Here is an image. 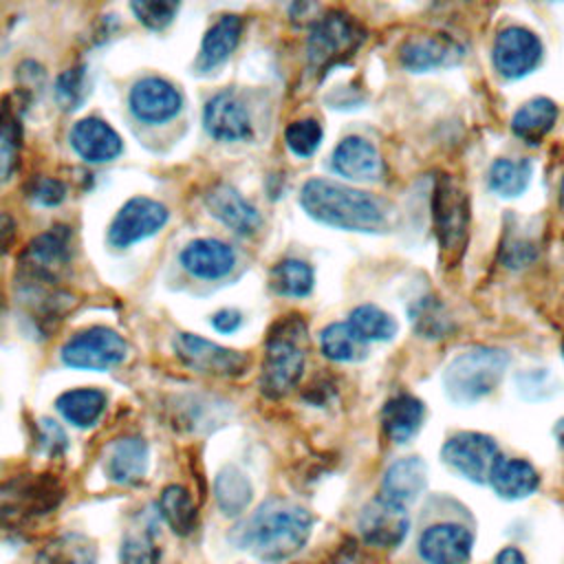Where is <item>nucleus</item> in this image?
<instances>
[{
	"instance_id": "1a4fd4ad",
	"label": "nucleus",
	"mask_w": 564,
	"mask_h": 564,
	"mask_svg": "<svg viewBox=\"0 0 564 564\" xmlns=\"http://www.w3.org/2000/svg\"><path fill=\"white\" fill-rule=\"evenodd\" d=\"M443 463L458 476L471 482H489V476L500 460L498 445L480 432H458L449 436L441 449Z\"/></svg>"
},
{
	"instance_id": "c9c22d12",
	"label": "nucleus",
	"mask_w": 564,
	"mask_h": 564,
	"mask_svg": "<svg viewBox=\"0 0 564 564\" xmlns=\"http://www.w3.org/2000/svg\"><path fill=\"white\" fill-rule=\"evenodd\" d=\"M119 560L121 564H159L161 549L154 540V533L148 527L128 531L121 542Z\"/></svg>"
},
{
	"instance_id": "0eeeda50",
	"label": "nucleus",
	"mask_w": 564,
	"mask_h": 564,
	"mask_svg": "<svg viewBox=\"0 0 564 564\" xmlns=\"http://www.w3.org/2000/svg\"><path fill=\"white\" fill-rule=\"evenodd\" d=\"M434 227L443 258L456 262L465 249L469 227V205L465 192L449 178L441 176L434 189Z\"/></svg>"
},
{
	"instance_id": "5701e85b",
	"label": "nucleus",
	"mask_w": 564,
	"mask_h": 564,
	"mask_svg": "<svg viewBox=\"0 0 564 564\" xmlns=\"http://www.w3.org/2000/svg\"><path fill=\"white\" fill-rule=\"evenodd\" d=\"M106 476L117 485H137L148 469V445L139 436L117 438L104 456Z\"/></svg>"
},
{
	"instance_id": "6ab92c4d",
	"label": "nucleus",
	"mask_w": 564,
	"mask_h": 564,
	"mask_svg": "<svg viewBox=\"0 0 564 564\" xmlns=\"http://www.w3.org/2000/svg\"><path fill=\"white\" fill-rule=\"evenodd\" d=\"M205 205L214 218L242 236L253 234L262 223L258 209L234 185L227 183H216L209 187L205 194Z\"/></svg>"
},
{
	"instance_id": "9d476101",
	"label": "nucleus",
	"mask_w": 564,
	"mask_h": 564,
	"mask_svg": "<svg viewBox=\"0 0 564 564\" xmlns=\"http://www.w3.org/2000/svg\"><path fill=\"white\" fill-rule=\"evenodd\" d=\"M174 352L194 372L214 377H236L247 370V357L238 350L214 344L194 333H181L174 339Z\"/></svg>"
},
{
	"instance_id": "a878e982",
	"label": "nucleus",
	"mask_w": 564,
	"mask_h": 564,
	"mask_svg": "<svg viewBox=\"0 0 564 564\" xmlns=\"http://www.w3.org/2000/svg\"><path fill=\"white\" fill-rule=\"evenodd\" d=\"M489 485L491 489L505 498V500H520L531 496L538 485V471L531 463L522 460V458H502L496 463L491 476H489Z\"/></svg>"
},
{
	"instance_id": "8fccbe9b",
	"label": "nucleus",
	"mask_w": 564,
	"mask_h": 564,
	"mask_svg": "<svg viewBox=\"0 0 564 564\" xmlns=\"http://www.w3.org/2000/svg\"><path fill=\"white\" fill-rule=\"evenodd\" d=\"M0 306H2V297H0Z\"/></svg>"
},
{
	"instance_id": "e433bc0d",
	"label": "nucleus",
	"mask_w": 564,
	"mask_h": 564,
	"mask_svg": "<svg viewBox=\"0 0 564 564\" xmlns=\"http://www.w3.org/2000/svg\"><path fill=\"white\" fill-rule=\"evenodd\" d=\"M88 95V82H86V68L73 66L64 70L55 82V101L64 110H75Z\"/></svg>"
},
{
	"instance_id": "ddd939ff",
	"label": "nucleus",
	"mask_w": 564,
	"mask_h": 564,
	"mask_svg": "<svg viewBox=\"0 0 564 564\" xmlns=\"http://www.w3.org/2000/svg\"><path fill=\"white\" fill-rule=\"evenodd\" d=\"M132 115L145 123H165L183 108V97L176 86L163 77H143L132 84L128 95Z\"/></svg>"
},
{
	"instance_id": "bb28decb",
	"label": "nucleus",
	"mask_w": 564,
	"mask_h": 564,
	"mask_svg": "<svg viewBox=\"0 0 564 564\" xmlns=\"http://www.w3.org/2000/svg\"><path fill=\"white\" fill-rule=\"evenodd\" d=\"M555 121H557L555 101L549 97H533L516 110L511 119V130L524 143L538 145L553 130Z\"/></svg>"
},
{
	"instance_id": "b1692460",
	"label": "nucleus",
	"mask_w": 564,
	"mask_h": 564,
	"mask_svg": "<svg viewBox=\"0 0 564 564\" xmlns=\"http://www.w3.org/2000/svg\"><path fill=\"white\" fill-rule=\"evenodd\" d=\"M240 33H242V20L238 15L218 18L200 40L196 68L200 73H212L214 68L223 66L229 59V55L236 51L240 42Z\"/></svg>"
},
{
	"instance_id": "a19ab883",
	"label": "nucleus",
	"mask_w": 564,
	"mask_h": 564,
	"mask_svg": "<svg viewBox=\"0 0 564 564\" xmlns=\"http://www.w3.org/2000/svg\"><path fill=\"white\" fill-rule=\"evenodd\" d=\"M42 425V443H44V447L48 449V452H64L66 449V434H64V430L57 425V423H53L51 419H44V421H40Z\"/></svg>"
},
{
	"instance_id": "49530a36",
	"label": "nucleus",
	"mask_w": 564,
	"mask_h": 564,
	"mask_svg": "<svg viewBox=\"0 0 564 564\" xmlns=\"http://www.w3.org/2000/svg\"><path fill=\"white\" fill-rule=\"evenodd\" d=\"M555 434H557V441H560V445L564 447V419L557 423V427H555Z\"/></svg>"
},
{
	"instance_id": "4c0bfd02",
	"label": "nucleus",
	"mask_w": 564,
	"mask_h": 564,
	"mask_svg": "<svg viewBox=\"0 0 564 564\" xmlns=\"http://www.w3.org/2000/svg\"><path fill=\"white\" fill-rule=\"evenodd\" d=\"M286 148L297 156H311L322 143V126L315 119H297L284 130Z\"/></svg>"
},
{
	"instance_id": "4be33fe9",
	"label": "nucleus",
	"mask_w": 564,
	"mask_h": 564,
	"mask_svg": "<svg viewBox=\"0 0 564 564\" xmlns=\"http://www.w3.org/2000/svg\"><path fill=\"white\" fill-rule=\"evenodd\" d=\"M427 485V467L419 456L394 460L381 478V498L399 507L412 505Z\"/></svg>"
},
{
	"instance_id": "c756f323",
	"label": "nucleus",
	"mask_w": 564,
	"mask_h": 564,
	"mask_svg": "<svg viewBox=\"0 0 564 564\" xmlns=\"http://www.w3.org/2000/svg\"><path fill=\"white\" fill-rule=\"evenodd\" d=\"M251 482L245 476V471H240L234 465H227L218 471L216 482H214V494L218 500V507L225 516H240L247 505L251 502Z\"/></svg>"
},
{
	"instance_id": "7c9ffc66",
	"label": "nucleus",
	"mask_w": 564,
	"mask_h": 564,
	"mask_svg": "<svg viewBox=\"0 0 564 564\" xmlns=\"http://www.w3.org/2000/svg\"><path fill=\"white\" fill-rule=\"evenodd\" d=\"M531 172L529 159H498L489 167V189L502 198H516L529 187Z\"/></svg>"
},
{
	"instance_id": "393cba45",
	"label": "nucleus",
	"mask_w": 564,
	"mask_h": 564,
	"mask_svg": "<svg viewBox=\"0 0 564 564\" xmlns=\"http://www.w3.org/2000/svg\"><path fill=\"white\" fill-rule=\"evenodd\" d=\"M425 408L412 394H397L381 410L383 432L392 443H408L423 425Z\"/></svg>"
},
{
	"instance_id": "7ed1b4c3",
	"label": "nucleus",
	"mask_w": 564,
	"mask_h": 564,
	"mask_svg": "<svg viewBox=\"0 0 564 564\" xmlns=\"http://www.w3.org/2000/svg\"><path fill=\"white\" fill-rule=\"evenodd\" d=\"M306 364V324L297 315L275 322L264 344L260 368V390L269 399L289 394L304 375Z\"/></svg>"
},
{
	"instance_id": "f8f14e48",
	"label": "nucleus",
	"mask_w": 564,
	"mask_h": 564,
	"mask_svg": "<svg viewBox=\"0 0 564 564\" xmlns=\"http://www.w3.org/2000/svg\"><path fill=\"white\" fill-rule=\"evenodd\" d=\"M167 220V207L152 198H130L110 223L108 240L112 247L126 249L148 236H154Z\"/></svg>"
},
{
	"instance_id": "2f4dec72",
	"label": "nucleus",
	"mask_w": 564,
	"mask_h": 564,
	"mask_svg": "<svg viewBox=\"0 0 564 564\" xmlns=\"http://www.w3.org/2000/svg\"><path fill=\"white\" fill-rule=\"evenodd\" d=\"M319 348L333 361H359L366 357V341L346 322L328 324L319 333Z\"/></svg>"
},
{
	"instance_id": "2eb2a0df",
	"label": "nucleus",
	"mask_w": 564,
	"mask_h": 564,
	"mask_svg": "<svg viewBox=\"0 0 564 564\" xmlns=\"http://www.w3.org/2000/svg\"><path fill=\"white\" fill-rule=\"evenodd\" d=\"M474 535L456 522H438L427 527L419 538V555L427 564H465L471 555Z\"/></svg>"
},
{
	"instance_id": "58836bf2",
	"label": "nucleus",
	"mask_w": 564,
	"mask_h": 564,
	"mask_svg": "<svg viewBox=\"0 0 564 564\" xmlns=\"http://www.w3.org/2000/svg\"><path fill=\"white\" fill-rule=\"evenodd\" d=\"M130 11L137 15V20L143 26L152 31H161L174 20L178 4L167 0H137V2H130Z\"/></svg>"
},
{
	"instance_id": "39448f33",
	"label": "nucleus",
	"mask_w": 564,
	"mask_h": 564,
	"mask_svg": "<svg viewBox=\"0 0 564 564\" xmlns=\"http://www.w3.org/2000/svg\"><path fill=\"white\" fill-rule=\"evenodd\" d=\"M364 42V29L341 11L322 15L308 33L306 55L313 70H328L330 66L350 57Z\"/></svg>"
},
{
	"instance_id": "4468645a",
	"label": "nucleus",
	"mask_w": 564,
	"mask_h": 564,
	"mask_svg": "<svg viewBox=\"0 0 564 564\" xmlns=\"http://www.w3.org/2000/svg\"><path fill=\"white\" fill-rule=\"evenodd\" d=\"M410 518L408 509L377 496L361 509L359 533L361 538L379 549H394L408 535Z\"/></svg>"
},
{
	"instance_id": "412c9836",
	"label": "nucleus",
	"mask_w": 564,
	"mask_h": 564,
	"mask_svg": "<svg viewBox=\"0 0 564 564\" xmlns=\"http://www.w3.org/2000/svg\"><path fill=\"white\" fill-rule=\"evenodd\" d=\"M333 170L350 181H377L383 172L379 150L364 137H346L337 143L330 159Z\"/></svg>"
},
{
	"instance_id": "6e6552de",
	"label": "nucleus",
	"mask_w": 564,
	"mask_h": 564,
	"mask_svg": "<svg viewBox=\"0 0 564 564\" xmlns=\"http://www.w3.org/2000/svg\"><path fill=\"white\" fill-rule=\"evenodd\" d=\"M123 337L106 326H90L75 333L62 346V361L79 370H108L126 359Z\"/></svg>"
},
{
	"instance_id": "423d86ee",
	"label": "nucleus",
	"mask_w": 564,
	"mask_h": 564,
	"mask_svg": "<svg viewBox=\"0 0 564 564\" xmlns=\"http://www.w3.org/2000/svg\"><path fill=\"white\" fill-rule=\"evenodd\" d=\"M73 253V234L66 225L51 227L48 231L35 236L22 258L20 271L26 286H55L62 271L68 267Z\"/></svg>"
},
{
	"instance_id": "79ce46f5",
	"label": "nucleus",
	"mask_w": 564,
	"mask_h": 564,
	"mask_svg": "<svg viewBox=\"0 0 564 564\" xmlns=\"http://www.w3.org/2000/svg\"><path fill=\"white\" fill-rule=\"evenodd\" d=\"M509 253L505 256V264L507 267H524L533 260V245L527 242V240H520V242H513L509 249Z\"/></svg>"
},
{
	"instance_id": "f3484780",
	"label": "nucleus",
	"mask_w": 564,
	"mask_h": 564,
	"mask_svg": "<svg viewBox=\"0 0 564 564\" xmlns=\"http://www.w3.org/2000/svg\"><path fill=\"white\" fill-rule=\"evenodd\" d=\"M70 148L88 163H108L121 154V137L97 117H84L68 132Z\"/></svg>"
},
{
	"instance_id": "c85d7f7f",
	"label": "nucleus",
	"mask_w": 564,
	"mask_h": 564,
	"mask_svg": "<svg viewBox=\"0 0 564 564\" xmlns=\"http://www.w3.org/2000/svg\"><path fill=\"white\" fill-rule=\"evenodd\" d=\"M159 509H161V516L165 518L167 527L176 535H189L196 529L198 511H196V505L185 487H181V485L165 487L159 498Z\"/></svg>"
},
{
	"instance_id": "20e7f679",
	"label": "nucleus",
	"mask_w": 564,
	"mask_h": 564,
	"mask_svg": "<svg viewBox=\"0 0 564 564\" xmlns=\"http://www.w3.org/2000/svg\"><path fill=\"white\" fill-rule=\"evenodd\" d=\"M509 366V355L500 348L478 346L456 355L445 375L443 386L454 403H474L496 390L505 370Z\"/></svg>"
},
{
	"instance_id": "09e8293b",
	"label": "nucleus",
	"mask_w": 564,
	"mask_h": 564,
	"mask_svg": "<svg viewBox=\"0 0 564 564\" xmlns=\"http://www.w3.org/2000/svg\"><path fill=\"white\" fill-rule=\"evenodd\" d=\"M562 359H564V339H562Z\"/></svg>"
},
{
	"instance_id": "72a5a7b5",
	"label": "nucleus",
	"mask_w": 564,
	"mask_h": 564,
	"mask_svg": "<svg viewBox=\"0 0 564 564\" xmlns=\"http://www.w3.org/2000/svg\"><path fill=\"white\" fill-rule=\"evenodd\" d=\"M348 324L366 344L368 341H388L399 330L397 319L375 304H361V306L352 308Z\"/></svg>"
},
{
	"instance_id": "aec40b11",
	"label": "nucleus",
	"mask_w": 564,
	"mask_h": 564,
	"mask_svg": "<svg viewBox=\"0 0 564 564\" xmlns=\"http://www.w3.org/2000/svg\"><path fill=\"white\" fill-rule=\"evenodd\" d=\"M183 269L200 280L225 278L236 262L234 249L216 238H196L187 242L178 256Z\"/></svg>"
},
{
	"instance_id": "c03bdc74",
	"label": "nucleus",
	"mask_w": 564,
	"mask_h": 564,
	"mask_svg": "<svg viewBox=\"0 0 564 564\" xmlns=\"http://www.w3.org/2000/svg\"><path fill=\"white\" fill-rule=\"evenodd\" d=\"M212 324L218 333H234L242 324V317L234 308H223L212 317Z\"/></svg>"
},
{
	"instance_id": "9b49d317",
	"label": "nucleus",
	"mask_w": 564,
	"mask_h": 564,
	"mask_svg": "<svg viewBox=\"0 0 564 564\" xmlns=\"http://www.w3.org/2000/svg\"><path fill=\"white\" fill-rule=\"evenodd\" d=\"M491 59L502 77L520 79L540 64L542 42L524 26H507L494 40Z\"/></svg>"
},
{
	"instance_id": "f257e3e1",
	"label": "nucleus",
	"mask_w": 564,
	"mask_h": 564,
	"mask_svg": "<svg viewBox=\"0 0 564 564\" xmlns=\"http://www.w3.org/2000/svg\"><path fill=\"white\" fill-rule=\"evenodd\" d=\"M311 527L304 507L269 500L231 531V542L260 562H282L304 549Z\"/></svg>"
},
{
	"instance_id": "a18cd8bd",
	"label": "nucleus",
	"mask_w": 564,
	"mask_h": 564,
	"mask_svg": "<svg viewBox=\"0 0 564 564\" xmlns=\"http://www.w3.org/2000/svg\"><path fill=\"white\" fill-rule=\"evenodd\" d=\"M496 564H527V560L518 549L507 546L496 555Z\"/></svg>"
},
{
	"instance_id": "a211bd4d",
	"label": "nucleus",
	"mask_w": 564,
	"mask_h": 564,
	"mask_svg": "<svg viewBox=\"0 0 564 564\" xmlns=\"http://www.w3.org/2000/svg\"><path fill=\"white\" fill-rule=\"evenodd\" d=\"M401 64L412 73L454 66L463 57V46L449 35H419L401 46Z\"/></svg>"
},
{
	"instance_id": "de8ad7c7",
	"label": "nucleus",
	"mask_w": 564,
	"mask_h": 564,
	"mask_svg": "<svg viewBox=\"0 0 564 564\" xmlns=\"http://www.w3.org/2000/svg\"><path fill=\"white\" fill-rule=\"evenodd\" d=\"M562 203H564V178H562Z\"/></svg>"
},
{
	"instance_id": "37998d69",
	"label": "nucleus",
	"mask_w": 564,
	"mask_h": 564,
	"mask_svg": "<svg viewBox=\"0 0 564 564\" xmlns=\"http://www.w3.org/2000/svg\"><path fill=\"white\" fill-rule=\"evenodd\" d=\"M15 236H18V225H15V218L7 212L0 214V258L13 247L15 242Z\"/></svg>"
},
{
	"instance_id": "473e14b6",
	"label": "nucleus",
	"mask_w": 564,
	"mask_h": 564,
	"mask_svg": "<svg viewBox=\"0 0 564 564\" xmlns=\"http://www.w3.org/2000/svg\"><path fill=\"white\" fill-rule=\"evenodd\" d=\"M313 269L308 262L297 258H286L278 262L271 271V289L284 297H304L313 291Z\"/></svg>"
},
{
	"instance_id": "dca6fc26",
	"label": "nucleus",
	"mask_w": 564,
	"mask_h": 564,
	"mask_svg": "<svg viewBox=\"0 0 564 564\" xmlns=\"http://www.w3.org/2000/svg\"><path fill=\"white\" fill-rule=\"evenodd\" d=\"M203 123L218 141H242L251 134L249 110L234 90H220L207 101Z\"/></svg>"
},
{
	"instance_id": "f03ea898",
	"label": "nucleus",
	"mask_w": 564,
	"mask_h": 564,
	"mask_svg": "<svg viewBox=\"0 0 564 564\" xmlns=\"http://www.w3.org/2000/svg\"><path fill=\"white\" fill-rule=\"evenodd\" d=\"M300 203L311 218L337 229L370 234L386 225V212L375 196L328 178L306 181Z\"/></svg>"
},
{
	"instance_id": "ea45409f",
	"label": "nucleus",
	"mask_w": 564,
	"mask_h": 564,
	"mask_svg": "<svg viewBox=\"0 0 564 564\" xmlns=\"http://www.w3.org/2000/svg\"><path fill=\"white\" fill-rule=\"evenodd\" d=\"M29 196L37 203V205H57L64 200L66 196V187L62 181L53 178V176H37L31 185H29Z\"/></svg>"
},
{
	"instance_id": "cd10ccee",
	"label": "nucleus",
	"mask_w": 564,
	"mask_h": 564,
	"mask_svg": "<svg viewBox=\"0 0 564 564\" xmlns=\"http://www.w3.org/2000/svg\"><path fill=\"white\" fill-rule=\"evenodd\" d=\"M106 394L97 388H75L57 397V412L77 427L95 425L106 410Z\"/></svg>"
},
{
	"instance_id": "f704fd0d",
	"label": "nucleus",
	"mask_w": 564,
	"mask_h": 564,
	"mask_svg": "<svg viewBox=\"0 0 564 564\" xmlns=\"http://www.w3.org/2000/svg\"><path fill=\"white\" fill-rule=\"evenodd\" d=\"M20 148H22V128L20 121L9 106V99L0 104V181H7L20 159Z\"/></svg>"
}]
</instances>
